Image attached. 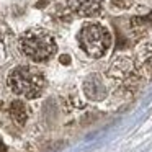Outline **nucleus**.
Instances as JSON below:
<instances>
[{
    "label": "nucleus",
    "mask_w": 152,
    "mask_h": 152,
    "mask_svg": "<svg viewBox=\"0 0 152 152\" xmlns=\"http://www.w3.org/2000/svg\"><path fill=\"white\" fill-rule=\"evenodd\" d=\"M20 49L28 59L34 62H44L56 54L57 43L48 30L31 28L20 36Z\"/></svg>",
    "instance_id": "obj_1"
},
{
    "label": "nucleus",
    "mask_w": 152,
    "mask_h": 152,
    "mask_svg": "<svg viewBox=\"0 0 152 152\" xmlns=\"http://www.w3.org/2000/svg\"><path fill=\"white\" fill-rule=\"evenodd\" d=\"M8 87L13 93L25 98H38L46 87L44 74L33 66L15 67L8 75Z\"/></svg>",
    "instance_id": "obj_2"
},
{
    "label": "nucleus",
    "mask_w": 152,
    "mask_h": 152,
    "mask_svg": "<svg viewBox=\"0 0 152 152\" xmlns=\"http://www.w3.org/2000/svg\"><path fill=\"white\" fill-rule=\"evenodd\" d=\"M77 39L82 51L93 59L105 56L108 48L111 46V34L100 23H85L80 28Z\"/></svg>",
    "instance_id": "obj_3"
},
{
    "label": "nucleus",
    "mask_w": 152,
    "mask_h": 152,
    "mask_svg": "<svg viewBox=\"0 0 152 152\" xmlns=\"http://www.w3.org/2000/svg\"><path fill=\"white\" fill-rule=\"evenodd\" d=\"M141 72H139L137 66H136L134 59L128 56H119L111 62L108 69V79L113 83L124 90L136 88L141 82Z\"/></svg>",
    "instance_id": "obj_4"
},
{
    "label": "nucleus",
    "mask_w": 152,
    "mask_h": 152,
    "mask_svg": "<svg viewBox=\"0 0 152 152\" xmlns=\"http://www.w3.org/2000/svg\"><path fill=\"white\" fill-rule=\"evenodd\" d=\"M83 92H85L87 98L93 100V102H100L108 95V82L102 74H90L83 80Z\"/></svg>",
    "instance_id": "obj_5"
},
{
    "label": "nucleus",
    "mask_w": 152,
    "mask_h": 152,
    "mask_svg": "<svg viewBox=\"0 0 152 152\" xmlns=\"http://www.w3.org/2000/svg\"><path fill=\"white\" fill-rule=\"evenodd\" d=\"M136 66H137L139 72L142 77L152 79V41L141 44L136 49Z\"/></svg>",
    "instance_id": "obj_6"
},
{
    "label": "nucleus",
    "mask_w": 152,
    "mask_h": 152,
    "mask_svg": "<svg viewBox=\"0 0 152 152\" xmlns=\"http://www.w3.org/2000/svg\"><path fill=\"white\" fill-rule=\"evenodd\" d=\"M67 5L80 17H96L103 8V0H67Z\"/></svg>",
    "instance_id": "obj_7"
},
{
    "label": "nucleus",
    "mask_w": 152,
    "mask_h": 152,
    "mask_svg": "<svg viewBox=\"0 0 152 152\" xmlns=\"http://www.w3.org/2000/svg\"><path fill=\"white\" fill-rule=\"evenodd\" d=\"M8 113H10L12 119H13L17 124H25V123L28 121V116H30V113H28V106L25 102H21V100H13V102L10 103V108H8Z\"/></svg>",
    "instance_id": "obj_8"
},
{
    "label": "nucleus",
    "mask_w": 152,
    "mask_h": 152,
    "mask_svg": "<svg viewBox=\"0 0 152 152\" xmlns=\"http://www.w3.org/2000/svg\"><path fill=\"white\" fill-rule=\"evenodd\" d=\"M61 62H64V64L67 66V64L70 62V57H69V56H61Z\"/></svg>",
    "instance_id": "obj_9"
},
{
    "label": "nucleus",
    "mask_w": 152,
    "mask_h": 152,
    "mask_svg": "<svg viewBox=\"0 0 152 152\" xmlns=\"http://www.w3.org/2000/svg\"><path fill=\"white\" fill-rule=\"evenodd\" d=\"M0 152H7V147H5V144L2 141H0Z\"/></svg>",
    "instance_id": "obj_10"
},
{
    "label": "nucleus",
    "mask_w": 152,
    "mask_h": 152,
    "mask_svg": "<svg viewBox=\"0 0 152 152\" xmlns=\"http://www.w3.org/2000/svg\"><path fill=\"white\" fill-rule=\"evenodd\" d=\"M4 44V36H2V33H0V46Z\"/></svg>",
    "instance_id": "obj_11"
}]
</instances>
